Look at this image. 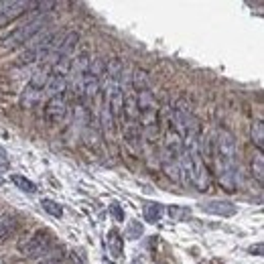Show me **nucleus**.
<instances>
[{"label":"nucleus","instance_id":"obj_11","mask_svg":"<svg viewBox=\"0 0 264 264\" xmlns=\"http://www.w3.org/2000/svg\"><path fill=\"white\" fill-rule=\"evenodd\" d=\"M65 90H67V75L49 69V80H47V86H45V94L49 98H55V96H63Z\"/></svg>","mask_w":264,"mask_h":264},{"label":"nucleus","instance_id":"obj_18","mask_svg":"<svg viewBox=\"0 0 264 264\" xmlns=\"http://www.w3.org/2000/svg\"><path fill=\"white\" fill-rule=\"evenodd\" d=\"M47 80H49V69H39V71H35V73H33V77H31L29 86H31V88H35V90H39V92H43V90H45V86H47Z\"/></svg>","mask_w":264,"mask_h":264},{"label":"nucleus","instance_id":"obj_2","mask_svg":"<svg viewBox=\"0 0 264 264\" xmlns=\"http://www.w3.org/2000/svg\"><path fill=\"white\" fill-rule=\"evenodd\" d=\"M199 136H185L181 138L183 142V152H181V173H185L191 181V185L197 191H205L209 187V173L201 156V142Z\"/></svg>","mask_w":264,"mask_h":264},{"label":"nucleus","instance_id":"obj_7","mask_svg":"<svg viewBox=\"0 0 264 264\" xmlns=\"http://www.w3.org/2000/svg\"><path fill=\"white\" fill-rule=\"evenodd\" d=\"M51 246H53L51 234H49V232H37V234H33L31 238L22 240V242L18 244V250H20L24 256L35 258V256H41V254L49 252Z\"/></svg>","mask_w":264,"mask_h":264},{"label":"nucleus","instance_id":"obj_24","mask_svg":"<svg viewBox=\"0 0 264 264\" xmlns=\"http://www.w3.org/2000/svg\"><path fill=\"white\" fill-rule=\"evenodd\" d=\"M10 169V159H8V152L4 146H0V175H4L6 171Z\"/></svg>","mask_w":264,"mask_h":264},{"label":"nucleus","instance_id":"obj_9","mask_svg":"<svg viewBox=\"0 0 264 264\" xmlns=\"http://www.w3.org/2000/svg\"><path fill=\"white\" fill-rule=\"evenodd\" d=\"M199 207H201V212L220 216V218H232L238 212V205H234L232 201H226V199H209V201H203Z\"/></svg>","mask_w":264,"mask_h":264},{"label":"nucleus","instance_id":"obj_12","mask_svg":"<svg viewBox=\"0 0 264 264\" xmlns=\"http://www.w3.org/2000/svg\"><path fill=\"white\" fill-rule=\"evenodd\" d=\"M106 248H108V254L112 260H118L124 254V238L116 228H112L106 234Z\"/></svg>","mask_w":264,"mask_h":264},{"label":"nucleus","instance_id":"obj_16","mask_svg":"<svg viewBox=\"0 0 264 264\" xmlns=\"http://www.w3.org/2000/svg\"><path fill=\"white\" fill-rule=\"evenodd\" d=\"M130 90L134 92V94L148 90V75H146V71H144V69H136V71H134V75H132V88H130Z\"/></svg>","mask_w":264,"mask_h":264},{"label":"nucleus","instance_id":"obj_14","mask_svg":"<svg viewBox=\"0 0 264 264\" xmlns=\"http://www.w3.org/2000/svg\"><path fill=\"white\" fill-rule=\"evenodd\" d=\"M142 214H144V220H146L148 224H156V222H161V218H163V214H165V207H163L161 203L150 201V203L144 205Z\"/></svg>","mask_w":264,"mask_h":264},{"label":"nucleus","instance_id":"obj_22","mask_svg":"<svg viewBox=\"0 0 264 264\" xmlns=\"http://www.w3.org/2000/svg\"><path fill=\"white\" fill-rule=\"evenodd\" d=\"M41 205H43V209H45L47 214H51L53 218H61V216H63L61 205H59L57 201H53V199H43V201H41Z\"/></svg>","mask_w":264,"mask_h":264},{"label":"nucleus","instance_id":"obj_3","mask_svg":"<svg viewBox=\"0 0 264 264\" xmlns=\"http://www.w3.org/2000/svg\"><path fill=\"white\" fill-rule=\"evenodd\" d=\"M181 152H183V142H181V136L175 130L173 120H171L169 126H167V132H165L161 161H163L165 173L173 181H179V177H181Z\"/></svg>","mask_w":264,"mask_h":264},{"label":"nucleus","instance_id":"obj_1","mask_svg":"<svg viewBox=\"0 0 264 264\" xmlns=\"http://www.w3.org/2000/svg\"><path fill=\"white\" fill-rule=\"evenodd\" d=\"M214 161L220 183L228 191H236L242 177H240V163H238V148L236 138L228 128H220L214 142Z\"/></svg>","mask_w":264,"mask_h":264},{"label":"nucleus","instance_id":"obj_19","mask_svg":"<svg viewBox=\"0 0 264 264\" xmlns=\"http://www.w3.org/2000/svg\"><path fill=\"white\" fill-rule=\"evenodd\" d=\"M10 181H12L20 191H24V193H35V191H37V185H35L31 179L22 177V175H10Z\"/></svg>","mask_w":264,"mask_h":264},{"label":"nucleus","instance_id":"obj_17","mask_svg":"<svg viewBox=\"0 0 264 264\" xmlns=\"http://www.w3.org/2000/svg\"><path fill=\"white\" fill-rule=\"evenodd\" d=\"M250 136H252V142L256 144V148L262 152L264 148V124L262 120H254L252 126H250Z\"/></svg>","mask_w":264,"mask_h":264},{"label":"nucleus","instance_id":"obj_10","mask_svg":"<svg viewBox=\"0 0 264 264\" xmlns=\"http://www.w3.org/2000/svg\"><path fill=\"white\" fill-rule=\"evenodd\" d=\"M67 114V102L63 96H55V98H49L47 104H45V118L51 122V124H59Z\"/></svg>","mask_w":264,"mask_h":264},{"label":"nucleus","instance_id":"obj_26","mask_svg":"<svg viewBox=\"0 0 264 264\" xmlns=\"http://www.w3.org/2000/svg\"><path fill=\"white\" fill-rule=\"evenodd\" d=\"M43 264H69L67 260H47V262H43Z\"/></svg>","mask_w":264,"mask_h":264},{"label":"nucleus","instance_id":"obj_23","mask_svg":"<svg viewBox=\"0 0 264 264\" xmlns=\"http://www.w3.org/2000/svg\"><path fill=\"white\" fill-rule=\"evenodd\" d=\"M126 238L128 240H138L140 236H142V224L140 222H136V220H132L128 222V226H126Z\"/></svg>","mask_w":264,"mask_h":264},{"label":"nucleus","instance_id":"obj_15","mask_svg":"<svg viewBox=\"0 0 264 264\" xmlns=\"http://www.w3.org/2000/svg\"><path fill=\"white\" fill-rule=\"evenodd\" d=\"M39 100H41V92L35 90V88H31V86L27 84V88H24L22 94H20V106H22V108H33Z\"/></svg>","mask_w":264,"mask_h":264},{"label":"nucleus","instance_id":"obj_25","mask_svg":"<svg viewBox=\"0 0 264 264\" xmlns=\"http://www.w3.org/2000/svg\"><path fill=\"white\" fill-rule=\"evenodd\" d=\"M110 214H112V218H114L116 222H124V212H122V207H120L118 203H112V205H110Z\"/></svg>","mask_w":264,"mask_h":264},{"label":"nucleus","instance_id":"obj_13","mask_svg":"<svg viewBox=\"0 0 264 264\" xmlns=\"http://www.w3.org/2000/svg\"><path fill=\"white\" fill-rule=\"evenodd\" d=\"M100 118H102V130H104V134H106V138H110V136H112V132H114V124H116V120H114V116H112L110 106H108V102H106V100H102Z\"/></svg>","mask_w":264,"mask_h":264},{"label":"nucleus","instance_id":"obj_4","mask_svg":"<svg viewBox=\"0 0 264 264\" xmlns=\"http://www.w3.org/2000/svg\"><path fill=\"white\" fill-rule=\"evenodd\" d=\"M136 106H138V124L144 132V138L148 142H154L159 138V106L150 90L136 94Z\"/></svg>","mask_w":264,"mask_h":264},{"label":"nucleus","instance_id":"obj_6","mask_svg":"<svg viewBox=\"0 0 264 264\" xmlns=\"http://www.w3.org/2000/svg\"><path fill=\"white\" fill-rule=\"evenodd\" d=\"M92 65V59L88 57V53H82L77 55L71 65H69V73H67V88L71 90L73 98L82 100L84 98V80H86V73Z\"/></svg>","mask_w":264,"mask_h":264},{"label":"nucleus","instance_id":"obj_5","mask_svg":"<svg viewBox=\"0 0 264 264\" xmlns=\"http://www.w3.org/2000/svg\"><path fill=\"white\" fill-rule=\"evenodd\" d=\"M49 22H51V18L49 16H35V18H31V20H27L24 24H20V27H16L10 35H6L4 39H2V45L6 47V49H16V47H27L37 35H41L47 27H49Z\"/></svg>","mask_w":264,"mask_h":264},{"label":"nucleus","instance_id":"obj_21","mask_svg":"<svg viewBox=\"0 0 264 264\" xmlns=\"http://www.w3.org/2000/svg\"><path fill=\"white\" fill-rule=\"evenodd\" d=\"M169 216H171L173 222H183L185 218L191 216V209L185 207V205H171V207H169Z\"/></svg>","mask_w":264,"mask_h":264},{"label":"nucleus","instance_id":"obj_8","mask_svg":"<svg viewBox=\"0 0 264 264\" xmlns=\"http://www.w3.org/2000/svg\"><path fill=\"white\" fill-rule=\"evenodd\" d=\"M31 6H33V2H24V0L0 2V27H6V24L12 22L14 18L22 16Z\"/></svg>","mask_w":264,"mask_h":264},{"label":"nucleus","instance_id":"obj_20","mask_svg":"<svg viewBox=\"0 0 264 264\" xmlns=\"http://www.w3.org/2000/svg\"><path fill=\"white\" fill-rule=\"evenodd\" d=\"M252 173H254V177L262 183L264 181V154L260 150L254 152V159H252Z\"/></svg>","mask_w":264,"mask_h":264}]
</instances>
